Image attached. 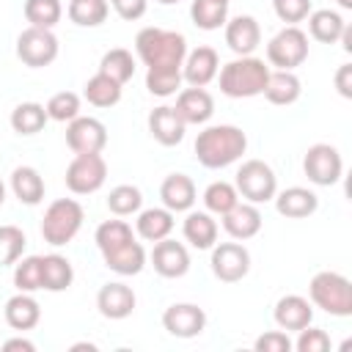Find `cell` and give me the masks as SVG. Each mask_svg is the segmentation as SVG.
<instances>
[{
  "label": "cell",
  "instance_id": "cell-1",
  "mask_svg": "<svg viewBox=\"0 0 352 352\" xmlns=\"http://www.w3.org/2000/svg\"><path fill=\"white\" fill-rule=\"evenodd\" d=\"M192 148H195V160L204 168L217 170L242 160V154L248 151V135L234 124H212L198 132Z\"/></svg>",
  "mask_w": 352,
  "mask_h": 352
},
{
  "label": "cell",
  "instance_id": "cell-2",
  "mask_svg": "<svg viewBox=\"0 0 352 352\" xmlns=\"http://www.w3.org/2000/svg\"><path fill=\"white\" fill-rule=\"evenodd\" d=\"M135 52L146 69L151 66H173L182 69L187 55V38L176 30L165 28H143L135 36Z\"/></svg>",
  "mask_w": 352,
  "mask_h": 352
},
{
  "label": "cell",
  "instance_id": "cell-3",
  "mask_svg": "<svg viewBox=\"0 0 352 352\" xmlns=\"http://www.w3.org/2000/svg\"><path fill=\"white\" fill-rule=\"evenodd\" d=\"M217 77H220V91L226 96L250 99V96H261L270 77V66L256 55H236L217 72Z\"/></svg>",
  "mask_w": 352,
  "mask_h": 352
},
{
  "label": "cell",
  "instance_id": "cell-4",
  "mask_svg": "<svg viewBox=\"0 0 352 352\" xmlns=\"http://www.w3.org/2000/svg\"><path fill=\"white\" fill-rule=\"evenodd\" d=\"M308 297H311V305L322 308L330 316H338V319L352 316V283L341 272H333V270L316 272L308 283Z\"/></svg>",
  "mask_w": 352,
  "mask_h": 352
},
{
  "label": "cell",
  "instance_id": "cell-5",
  "mask_svg": "<svg viewBox=\"0 0 352 352\" xmlns=\"http://www.w3.org/2000/svg\"><path fill=\"white\" fill-rule=\"evenodd\" d=\"M82 220H85V212L74 198H58L47 206L41 217V236L52 248L69 245L82 228Z\"/></svg>",
  "mask_w": 352,
  "mask_h": 352
},
{
  "label": "cell",
  "instance_id": "cell-6",
  "mask_svg": "<svg viewBox=\"0 0 352 352\" xmlns=\"http://www.w3.org/2000/svg\"><path fill=\"white\" fill-rule=\"evenodd\" d=\"M236 192L250 201V204H264L272 201L278 192V176L275 170L264 162V160H245L236 170V182H234Z\"/></svg>",
  "mask_w": 352,
  "mask_h": 352
},
{
  "label": "cell",
  "instance_id": "cell-7",
  "mask_svg": "<svg viewBox=\"0 0 352 352\" xmlns=\"http://www.w3.org/2000/svg\"><path fill=\"white\" fill-rule=\"evenodd\" d=\"M305 58H308V33L300 30L297 25H286L267 44V60L275 69L294 72Z\"/></svg>",
  "mask_w": 352,
  "mask_h": 352
},
{
  "label": "cell",
  "instance_id": "cell-8",
  "mask_svg": "<svg viewBox=\"0 0 352 352\" xmlns=\"http://www.w3.org/2000/svg\"><path fill=\"white\" fill-rule=\"evenodd\" d=\"M60 52V44L55 38L52 30H44V28H25L19 36H16V58L30 66V69H44L50 66Z\"/></svg>",
  "mask_w": 352,
  "mask_h": 352
},
{
  "label": "cell",
  "instance_id": "cell-9",
  "mask_svg": "<svg viewBox=\"0 0 352 352\" xmlns=\"http://www.w3.org/2000/svg\"><path fill=\"white\" fill-rule=\"evenodd\" d=\"M107 179V162L102 154H74V160L66 168V187L74 195H91L96 192Z\"/></svg>",
  "mask_w": 352,
  "mask_h": 352
},
{
  "label": "cell",
  "instance_id": "cell-10",
  "mask_svg": "<svg viewBox=\"0 0 352 352\" xmlns=\"http://www.w3.org/2000/svg\"><path fill=\"white\" fill-rule=\"evenodd\" d=\"M302 170L308 176L311 184H319V187H330L341 179L344 173V160L338 154L336 146L330 143H314L305 157H302Z\"/></svg>",
  "mask_w": 352,
  "mask_h": 352
},
{
  "label": "cell",
  "instance_id": "cell-11",
  "mask_svg": "<svg viewBox=\"0 0 352 352\" xmlns=\"http://www.w3.org/2000/svg\"><path fill=\"white\" fill-rule=\"evenodd\" d=\"M212 272L223 283H236L250 272V253L242 242H214L212 245Z\"/></svg>",
  "mask_w": 352,
  "mask_h": 352
},
{
  "label": "cell",
  "instance_id": "cell-12",
  "mask_svg": "<svg viewBox=\"0 0 352 352\" xmlns=\"http://www.w3.org/2000/svg\"><path fill=\"white\" fill-rule=\"evenodd\" d=\"M66 143L74 154H102L107 146V126L94 116H77L66 126Z\"/></svg>",
  "mask_w": 352,
  "mask_h": 352
},
{
  "label": "cell",
  "instance_id": "cell-13",
  "mask_svg": "<svg viewBox=\"0 0 352 352\" xmlns=\"http://www.w3.org/2000/svg\"><path fill=\"white\" fill-rule=\"evenodd\" d=\"M162 327L176 338H195L206 327V311L195 302H173L162 314Z\"/></svg>",
  "mask_w": 352,
  "mask_h": 352
},
{
  "label": "cell",
  "instance_id": "cell-14",
  "mask_svg": "<svg viewBox=\"0 0 352 352\" xmlns=\"http://www.w3.org/2000/svg\"><path fill=\"white\" fill-rule=\"evenodd\" d=\"M148 258H151L154 272L162 278H182L190 270V250L184 248V242H176L170 236L154 242V250Z\"/></svg>",
  "mask_w": 352,
  "mask_h": 352
},
{
  "label": "cell",
  "instance_id": "cell-15",
  "mask_svg": "<svg viewBox=\"0 0 352 352\" xmlns=\"http://www.w3.org/2000/svg\"><path fill=\"white\" fill-rule=\"evenodd\" d=\"M220 72V58L214 47H195L184 55L182 63V80L195 88H206Z\"/></svg>",
  "mask_w": 352,
  "mask_h": 352
},
{
  "label": "cell",
  "instance_id": "cell-16",
  "mask_svg": "<svg viewBox=\"0 0 352 352\" xmlns=\"http://www.w3.org/2000/svg\"><path fill=\"white\" fill-rule=\"evenodd\" d=\"M261 212H258V204H250V201H236L226 214H223V228L231 239H253L258 231H261Z\"/></svg>",
  "mask_w": 352,
  "mask_h": 352
},
{
  "label": "cell",
  "instance_id": "cell-17",
  "mask_svg": "<svg viewBox=\"0 0 352 352\" xmlns=\"http://www.w3.org/2000/svg\"><path fill=\"white\" fill-rule=\"evenodd\" d=\"M226 44L231 52L236 55H253L261 44V28L256 22V16L250 14H239L234 19H226Z\"/></svg>",
  "mask_w": 352,
  "mask_h": 352
},
{
  "label": "cell",
  "instance_id": "cell-18",
  "mask_svg": "<svg viewBox=\"0 0 352 352\" xmlns=\"http://www.w3.org/2000/svg\"><path fill=\"white\" fill-rule=\"evenodd\" d=\"M173 110L179 113V118L184 124H206L214 116V99H212V94L206 88L190 85V88H182L179 91Z\"/></svg>",
  "mask_w": 352,
  "mask_h": 352
},
{
  "label": "cell",
  "instance_id": "cell-19",
  "mask_svg": "<svg viewBox=\"0 0 352 352\" xmlns=\"http://www.w3.org/2000/svg\"><path fill=\"white\" fill-rule=\"evenodd\" d=\"M135 292L121 280L104 283L96 294V308L104 319H126L135 311Z\"/></svg>",
  "mask_w": 352,
  "mask_h": 352
},
{
  "label": "cell",
  "instance_id": "cell-20",
  "mask_svg": "<svg viewBox=\"0 0 352 352\" xmlns=\"http://www.w3.org/2000/svg\"><path fill=\"white\" fill-rule=\"evenodd\" d=\"M272 316H275V324L280 330H286V333L294 330L297 333V330H302L314 322V305H311V300H305L300 294H283L275 302Z\"/></svg>",
  "mask_w": 352,
  "mask_h": 352
},
{
  "label": "cell",
  "instance_id": "cell-21",
  "mask_svg": "<svg viewBox=\"0 0 352 352\" xmlns=\"http://www.w3.org/2000/svg\"><path fill=\"white\" fill-rule=\"evenodd\" d=\"M160 198H162V206L170 212H190L192 204L198 201V190L187 173H170L160 184Z\"/></svg>",
  "mask_w": 352,
  "mask_h": 352
},
{
  "label": "cell",
  "instance_id": "cell-22",
  "mask_svg": "<svg viewBox=\"0 0 352 352\" xmlns=\"http://www.w3.org/2000/svg\"><path fill=\"white\" fill-rule=\"evenodd\" d=\"M3 316H6V324L11 330L25 333V330H33L41 322V305L30 292H16L14 297L6 300Z\"/></svg>",
  "mask_w": 352,
  "mask_h": 352
},
{
  "label": "cell",
  "instance_id": "cell-23",
  "mask_svg": "<svg viewBox=\"0 0 352 352\" xmlns=\"http://www.w3.org/2000/svg\"><path fill=\"white\" fill-rule=\"evenodd\" d=\"M184 129L187 124L168 104H160L148 113V132L160 146H179L184 140Z\"/></svg>",
  "mask_w": 352,
  "mask_h": 352
},
{
  "label": "cell",
  "instance_id": "cell-24",
  "mask_svg": "<svg viewBox=\"0 0 352 352\" xmlns=\"http://www.w3.org/2000/svg\"><path fill=\"white\" fill-rule=\"evenodd\" d=\"M272 201H275L278 214L292 217V220H302V217H308L319 209V198L308 187H286V190L275 192Z\"/></svg>",
  "mask_w": 352,
  "mask_h": 352
},
{
  "label": "cell",
  "instance_id": "cell-25",
  "mask_svg": "<svg viewBox=\"0 0 352 352\" xmlns=\"http://www.w3.org/2000/svg\"><path fill=\"white\" fill-rule=\"evenodd\" d=\"M261 94H264V99H267L270 104L289 107V104H294V102L300 99V94H302V82H300V77H297L294 72L275 69V72H270L267 85H264Z\"/></svg>",
  "mask_w": 352,
  "mask_h": 352
},
{
  "label": "cell",
  "instance_id": "cell-26",
  "mask_svg": "<svg viewBox=\"0 0 352 352\" xmlns=\"http://www.w3.org/2000/svg\"><path fill=\"white\" fill-rule=\"evenodd\" d=\"M173 212L165 206H151V209H140L138 220H135V231L140 239L146 242H160L165 236H170L173 231Z\"/></svg>",
  "mask_w": 352,
  "mask_h": 352
},
{
  "label": "cell",
  "instance_id": "cell-27",
  "mask_svg": "<svg viewBox=\"0 0 352 352\" xmlns=\"http://www.w3.org/2000/svg\"><path fill=\"white\" fill-rule=\"evenodd\" d=\"M102 258H104L107 270H113L116 275H138L146 267V258L148 256H146V250H143L140 242L129 239V242H124V245L102 253Z\"/></svg>",
  "mask_w": 352,
  "mask_h": 352
},
{
  "label": "cell",
  "instance_id": "cell-28",
  "mask_svg": "<svg viewBox=\"0 0 352 352\" xmlns=\"http://www.w3.org/2000/svg\"><path fill=\"white\" fill-rule=\"evenodd\" d=\"M217 220L209 212H187L182 226L184 239L198 250H212V245L217 242Z\"/></svg>",
  "mask_w": 352,
  "mask_h": 352
},
{
  "label": "cell",
  "instance_id": "cell-29",
  "mask_svg": "<svg viewBox=\"0 0 352 352\" xmlns=\"http://www.w3.org/2000/svg\"><path fill=\"white\" fill-rule=\"evenodd\" d=\"M74 280V267L60 253L41 256V289L47 292H66Z\"/></svg>",
  "mask_w": 352,
  "mask_h": 352
},
{
  "label": "cell",
  "instance_id": "cell-30",
  "mask_svg": "<svg viewBox=\"0 0 352 352\" xmlns=\"http://www.w3.org/2000/svg\"><path fill=\"white\" fill-rule=\"evenodd\" d=\"M11 192L25 206L41 204V198H44V179H41V173L36 168H30V165L14 168V173H11Z\"/></svg>",
  "mask_w": 352,
  "mask_h": 352
},
{
  "label": "cell",
  "instance_id": "cell-31",
  "mask_svg": "<svg viewBox=\"0 0 352 352\" xmlns=\"http://www.w3.org/2000/svg\"><path fill=\"white\" fill-rule=\"evenodd\" d=\"M305 19H308L311 38H316L319 44H336L338 36H341V30H344V25H346L344 16L338 11H333V8H316Z\"/></svg>",
  "mask_w": 352,
  "mask_h": 352
},
{
  "label": "cell",
  "instance_id": "cell-32",
  "mask_svg": "<svg viewBox=\"0 0 352 352\" xmlns=\"http://www.w3.org/2000/svg\"><path fill=\"white\" fill-rule=\"evenodd\" d=\"M11 129L16 132V135H38L44 126H47V121H50V116H47V107L44 104H38V102H22V104H16L14 110H11Z\"/></svg>",
  "mask_w": 352,
  "mask_h": 352
},
{
  "label": "cell",
  "instance_id": "cell-33",
  "mask_svg": "<svg viewBox=\"0 0 352 352\" xmlns=\"http://www.w3.org/2000/svg\"><path fill=\"white\" fill-rule=\"evenodd\" d=\"M121 88H124L121 82H116V80H110L107 74L96 72V74L85 82L82 96H85L88 104H94V107H113V104L121 102Z\"/></svg>",
  "mask_w": 352,
  "mask_h": 352
},
{
  "label": "cell",
  "instance_id": "cell-34",
  "mask_svg": "<svg viewBox=\"0 0 352 352\" xmlns=\"http://www.w3.org/2000/svg\"><path fill=\"white\" fill-rule=\"evenodd\" d=\"M99 72L102 74H107L110 80H116V82H129L132 77H135V58H132V52L129 50H124V47H113V50H107L104 55H102V60H99Z\"/></svg>",
  "mask_w": 352,
  "mask_h": 352
},
{
  "label": "cell",
  "instance_id": "cell-35",
  "mask_svg": "<svg viewBox=\"0 0 352 352\" xmlns=\"http://www.w3.org/2000/svg\"><path fill=\"white\" fill-rule=\"evenodd\" d=\"M190 19L201 30H217L228 19V3H220V0H192Z\"/></svg>",
  "mask_w": 352,
  "mask_h": 352
},
{
  "label": "cell",
  "instance_id": "cell-36",
  "mask_svg": "<svg viewBox=\"0 0 352 352\" xmlns=\"http://www.w3.org/2000/svg\"><path fill=\"white\" fill-rule=\"evenodd\" d=\"M182 82H184L182 80V69H173V66H151V69H146V88H148L151 96H160V99L173 96V94H179Z\"/></svg>",
  "mask_w": 352,
  "mask_h": 352
},
{
  "label": "cell",
  "instance_id": "cell-37",
  "mask_svg": "<svg viewBox=\"0 0 352 352\" xmlns=\"http://www.w3.org/2000/svg\"><path fill=\"white\" fill-rule=\"evenodd\" d=\"M66 14L80 28H99L110 14V3L107 0H72Z\"/></svg>",
  "mask_w": 352,
  "mask_h": 352
},
{
  "label": "cell",
  "instance_id": "cell-38",
  "mask_svg": "<svg viewBox=\"0 0 352 352\" xmlns=\"http://www.w3.org/2000/svg\"><path fill=\"white\" fill-rule=\"evenodd\" d=\"M63 16L60 0H25V19L30 28H44L52 30Z\"/></svg>",
  "mask_w": 352,
  "mask_h": 352
},
{
  "label": "cell",
  "instance_id": "cell-39",
  "mask_svg": "<svg viewBox=\"0 0 352 352\" xmlns=\"http://www.w3.org/2000/svg\"><path fill=\"white\" fill-rule=\"evenodd\" d=\"M236 201H239V192H236V187L231 182H212L204 190V206H206L209 214L223 217Z\"/></svg>",
  "mask_w": 352,
  "mask_h": 352
},
{
  "label": "cell",
  "instance_id": "cell-40",
  "mask_svg": "<svg viewBox=\"0 0 352 352\" xmlns=\"http://www.w3.org/2000/svg\"><path fill=\"white\" fill-rule=\"evenodd\" d=\"M140 206H143V192L135 184H118L107 195V209L116 217H129V214L140 212Z\"/></svg>",
  "mask_w": 352,
  "mask_h": 352
},
{
  "label": "cell",
  "instance_id": "cell-41",
  "mask_svg": "<svg viewBox=\"0 0 352 352\" xmlns=\"http://www.w3.org/2000/svg\"><path fill=\"white\" fill-rule=\"evenodd\" d=\"M129 239H135L132 226L126 220H118V217L116 220H104L94 234V242H96V248L102 253H107V250H113V248H118V245H124Z\"/></svg>",
  "mask_w": 352,
  "mask_h": 352
},
{
  "label": "cell",
  "instance_id": "cell-42",
  "mask_svg": "<svg viewBox=\"0 0 352 352\" xmlns=\"http://www.w3.org/2000/svg\"><path fill=\"white\" fill-rule=\"evenodd\" d=\"M14 286L30 294L41 289V256H25L14 264Z\"/></svg>",
  "mask_w": 352,
  "mask_h": 352
},
{
  "label": "cell",
  "instance_id": "cell-43",
  "mask_svg": "<svg viewBox=\"0 0 352 352\" xmlns=\"http://www.w3.org/2000/svg\"><path fill=\"white\" fill-rule=\"evenodd\" d=\"M25 231L19 226H0V264L8 267V264H16L25 253Z\"/></svg>",
  "mask_w": 352,
  "mask_h": 352
},
{
  "label": "cell",
  "instance_id": "cell-44",
  "mask_svg": "<svg viewBox=\"0 0 352 352\" xmlns=\"http://www.w3.org/2000/svg\"><path fill=\"white\" fill-rule=\"evenodd\" d=\"M47 107V116L52 121H60V124H69L72 118L80 116V96L74 91H58L50 96V102L44 104Z\"/></svg>",
  "mask_w": 352,
  "mask_h": 352
},
{
  "label": "cell",
  "instance_id": "cell-45",
  "mask_svg": "<svg viewBox=\"0 0 352 352\" xmlns=\"http://www.w3.org/2000/svg\"><path fill=\"white\" fill-rule=\"evenodd\" d=\"M297 341H292V349L297 352H327L330 349V336L322 330V327H302L297 330Z\"/></svg>",
  "mask_w": 352,
  "mask_h": 352
},
{
  "label": "cell",
  "instance_id": "cell-46",
  "mask_svg": "<svg viewBox=\"0 0 352 352\" xmlns=\"http://www.w3.org/2000/svg\"><path fill=\"white\" fill-rule=\"evenodd\" d=\"M272 11L280 22L297 25V22H305V16L314 8H311V0H272Z\"/></svg>",
  "mask_w": 352,
  "mask_h": 352
},
{
  "label": "cell",
  "instance_id": "cell-47",
  "mask_svg": "<svg viewBox=\"0 0 352 352\" xmlns=\"http://www.w3.org/2000/svg\"><path fill=\"white\" fill-rule=\"evenodd\" d=\"M256 352H292V338L286 330H267L253 341Z\"/></svg>",
  "mask_w": 352,
  "mask_h": 352
},
{
  "label": "cell",
  "instance_id": "cell-48",
  "mask_svg": "<svg viewBox=\"0 0 352 352\" xmlns=\"http://www.w3.org/2000/svg\"><path fill=\"white\" fill-rule=\"evenodd\" d=\"M110 6H113V11H116L121 19L135 22V19H140V16L146 14L148 0H110Z\"/></svg>",
  "mask_w": 352,
  "mask_h": 352
},
{
  "label": "cell",
  "instance_id": "cell-49",
  "mask_svg": "<svg viewBox=\"0 0 352 352\" xmlns=\"http://www.w3.org/2000/svg\"><path fill=\"white\" fill-rule=\"evenodd\" d=\"M336 88L344 99H352V63H341L336 72Z\"/></svg>",
  "mask_w": 352,
  "mask_h": 352
},
{
  "label": "cell",
  "instance_id": "cell-50",
  "mask_svg": "<svg viewBox=\"0 0 352 352\" xmlns=\"http://www.w3.org/2000/svg\"><path fill=\"white\" fill-rule=\"evenodd\" d=\"M3 352H36V344L22 338V336H16V338L3 341Z\"/></svg>",
  "mask_w": 352,
  "mask_h": 352
},
{
  "label": "cell",
  "instance_id": "cell-51",
  "mask_svg": "<svg viewBox=\"0 0 352 352\" xmlns=\"http://www.w3.org/2000/svg\"><path fill=\"white\" fill-rule=\"evenodd\" d=\"M80 349H88V352H96L99 346L91 344V341H80V344H72V352H80Z\"/></svg>",
  "mask_w": 352,
  "mask_h": 352
},
{
  "label": "cell",
  "instance_id": "cell-52",
  "mask_svg": "<svg viewBox=\"0 0 352 352\" xmlns=\"http://www.w3.org/2000/svg\"><path fill=\"white\" fill-rule=\"evenodd\" d=\"M160 6H176V3H182V0H157Z\"/></svg>",
  "mask_w": 352,
  "mask_h": 352
},
{
  "label": "cell",
  "instance_id": "cell-53",
  "mask_svg": "<svg viewBox=\"0 0 352 352\" xmlns=\"http://www.w3.org/2000/svg\"><path fill=\"white\" fill-rule=\"evenodd\" d=\"M3 201H6V184L0 182V206H3Z\"/></svg>",
  "mask_w": 352,
  "mask_h": 352
},
{
  "label": "cell",
  "instance_id": "cell-54",
  "mask_svg": "<svg viewBox=\"0 0 352 352\" xmlns=\"http://www.w3.org/2000/svg\"><path fill=\"white\" fill-rule=\"evenodd\" d=\"M338 6L341 8H352V0H338Z\"/></svg>",
  "mask_w": 352,
  "mask_h": 352
},
{
  "label": "cell",
  "instance_id": "cell-55",
  "mask_svg": "<svg viewBox=\"0 0 352 352\" xmlns=\"http://www.w3.org/2000/svg\"><path fill=\"white\" fill-rule=\"evenodd\" d=\"M220 3H231V0H220Z\"/></svg>",
  "mask_w": 352,
  "mask_h": 352
}]
</instances>
